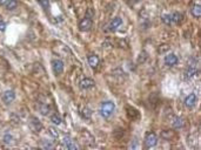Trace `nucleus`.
<instances>
[{"label":"nucleus","instance_id":"7ed1b4c3","mask_svg":"<svg viewBox=\"0 0 201 150\" xmlns=\"http://www.w3.org/2000/svg\"><path fill=\"white\" fill-rule=\"evenodd\" d=\"M92 25H93L92 19L85 17L83 19H81L80 23H79V29H80L81 32H87V31H89V29L92 28Z\"/></svg>","mask_w":201,"mask_h":150},{"label":"nucleus","instance_id":"412c9836","mask_svg":"<svg viewBox=\"0 0 201 150\" xmlns=\"http://www.w3.org/2000/svg\"><path fill=\"white\" fill-rule=\"evenodd\" d=\"M81 115H83V119H91L92 111H91V109H88V108H85V109L83 110V113H81Z\"/></svg>","mask_w":201,"mask_h":150},{"label":"nucleus","instance_id":"393cba45","mask_svg":"<svg viewBox=\"0 0 201 150\" xmlns=\"http://www.w3.org/2000/svg\"><path fill=\"white\" fill-rule=\"evenodd\" d=\"M66 148H67L68 150H73V149H78L79 147H78V144H75V143L72 141L70 144H67V147H66Z\"/></svg>","mask_w":201,"mask_h":150},{"label":"nucleus","instance_id":"0eeeda50","mask_svg":"<svg viewBox=\"0 0 201 150\" xmlns=\"http://www.w3.org/2000/svg\"><path fill=\"white\" fill-rule=\"evenodd\" d=\"M94 85H95L94 80L91 79V77H86V79H83V80L80 81V88L83 89V90H87V89L93 88Z\"/></svg>","mask_w":201,"mask_h":150},{"label":"nucleus","instance_id":"5701e85b","mask_svg":"<svg viewBox=\"0 0 201 150\" xmlns=\"http://www.w3.org/2000/svg\"><path fill=\"white\" fill-rule=\"evenodd\" d=\"M48 131H49V134H51L53 137H58V136H59V131H58L54 127H49Z\"/></svg>","mask_w":201,"mask_h":150},{"label":"nucleus","instance_id":"dca6fc26","mask_svg":"<svg viewBox=\"0 0 201 150\" xmlns=\"http://www.w3.org/2000/svg\"><path fill=\"white\" fill-rule=\"evenodd\" d=\"M39 110H40V113H41L42 115H47L48 113H49V110H51V107H49L48 104L42 103V104H40Z\"/></svg>","mask_w":201,"mask_h":150},{"label":"nucleus","instance_id":"a878e982","mask_svg":"<svg viewBox=\"0 0 201 150\" xmlns=\"http://www.w3.org/2000/svg\"><path fill=\"white\" fill-rule=\"evenodd\" d=\"M71 142H72L71 137H68V136H66L65 139H64V141H62V144L65 145V147H67V144H70Z\"/></svg>","mask_w":201,"mask_h":150},{"label":"nucleus","instance_id":"f03ea898","mask_svg":"<svg viewBox=\"0 0 201 150\" xmlns=\"http://www.w3.org/2000/svg\"><path fill=\"white\" fill-rule=\"evenodd\" d=\"M158 144V136H156V134L153 133V131H151V133H148L146 135V139H145V145H146V148H153L155 145Z\"/></svg>","mask_w":201,"mask_h":150},{"label":"nucleus","instance_id":"a211bd4d","mask_svg":"<svg viewBox=\"0 0 201 150\" xmlns=\"http://www.w3.org/2000/svg\"><path fill=\"white\" fill-rule=\"evenodd\" d=\"M51 121L53 122L55 126H59V124H61L62 120H61V117H60L59 115H57V114H53V115L51 116Z\"/></svg>","mask_w":201,"mask_h":150},{"label":"nucleus","instance_id":"c85d7f7f","mask_svg":"<svg viewBox=\"0 0 201 150\" xmlns=\"http://www.w3.org/2000/svg\"><path fill=\"white\" fill-rule=\"evenodd\" d=\"M86 17L91 18V19H92V17H93V11H92V8H89L88 11L86 12Z\"/></svg>","mask_w":201,"mask_h":150},{"label":"nucleus","instance_id":"9b49d317","mask_svg":"<svg viewBox=\"0 0 201 150\" xmlns=\"http://www.w3.org/2000/svg\"><path fill=\"white\" fill-rule=\"evenodd\" d=\"M87 60H88V65L92 68H98V66L100 64V59H99L98 55H95V54H91Z\"/></svg>","mask_w":201,"mask_h":150},{"label":"nucleus","instance_id":"2eb2a0df","mask_svg":"<svg viewBox=\"0 0 201 150\" xmlns=\"http://www.w3.org/2000/svg\"><path fill=\"white\" fill-rule=\"evenodd\" d=\"M190 12H192V15L194 18H200L201 15V6L199 5V4H196V5H194L193 7H192V10H190Z\"/></svg>","mask_w":201,"mask_h":150},{"label":"nucleus","instance_id":"b1692460","mask_svg":"<svg viewBox=\"0 0 201 150\" xmlns=\"http://www.w3.org/2000/svg\"><path fill=\"white\" fill-rule=\"evenodd\" d=\"M39 2L42 6V8H45V10H47L49 7V0H39Z\"/></svg>","mask_w":201,"mask_h":150},{"label":"nucleus","instance_id":"aec40b11","mask_svg":"<svg viewBox=\"0 0 201 150\" xmlns=\"http://www.w3.org/2000/svg\"><path fill=\"white\" fill-rule=\"evenodd\" d=\"M161 20H162V23H166V25H172V18H171V14H165V15H162L161 17Z\"/></svg>","mask_w":201,"mask_h":150},{"label":"nucleus","instance_id":"bb28decb","mask_svg":"<svg viewBox=\"0 0 201 150\" xmlns=\"http://www.w3.org/2000/svg\"><path fill=\"white\" fill-rule=\"evenodd\" d=\"M54 147V144L52 142H45V144H44V148H46V149H52Z\"/></svg>","mask_w":201,"mask_h":150},{"label":"nucleus","instance_id":"f8f14e48","mask_svg":"<svg viewBox=\"0 0 201 150\" xmlns=\"http://www.w3.org/2000/svg\"><path fill=\"white\" fill-rule=\"evenodd\" d=\"M18 0H7L6 2H5V7H6V10L8 11H13V10H15L17 7H18Z\"/></svg>","mask_w":201,"mask_h":150},{"label":"nucleus","instance_id":"f257e3e1","mask_svg":"<svg viewBox=\"0 0 201 150\" xmlns=\"http://www.w3.org/2000/svg\"><path fill=\"white\" fill-rule=\"evenodd\" d=\"M114 109H115V106H114V103H113L112 101H105V102H102V104H101L100 114L104 119H108L114 113Z\"/></svg>","mask_w":201,"mask_h":150},{"label":"nucleus","instance_id":"39448f33","mask_svg":"<svg viewBox=\"0 0 201 150\" xmlns=\"http://www.w3.org/2000/svg\"><path fill=\"white\" fill-rule=\"evenodd\" d=\"M30 127L34 133H39V131H41L42 124H41V122L39 121V119H36V117H31Z\"/></svg>","mask_w":201,"mask_h":150},{"label":"nucleus","instance_id":"cd10ccee","mask_svg":"<svg viewBox=\"0 0 201 150\" xmlns=\"http://www.w3.org/2000/svg\"><path fill=\"white\" fill-rule=\"evenodd\" d=\"M6 29V23L2 21V19H0V31H5Z\"/></svg>","mask_w":201,"mask_h":150},{"label":"nucleus","instance_id":"4468645a","mask_svg":"<svg viewBox=\"0 0 201 150\" xmlns=\"http://www.w3.org/2000/svg\"><path fill=\"white\" fill-rule=\"evenodd\" d=\"M171 18H172V23H182V20H183V14L179 13V12H175V13L172 14Z\"/></svg>","mask_w":201,"mask_h":150},{"label":"nucleus","instance_id":"ddd939ff","mask_svg":"<svg viewBox=\"0 0 201 150\" xmlns=\"http://www.w3.org/2000/svg\"><path fill=\"white\" fill-rule=\"evenodd\" d=\"M196 74H198V68H196L195 66H189L188 69L186 70V73H185L186 79H190V77H193V76Z\"/></svg>","mask_w":201,"mask_h":150},{"label":"nucleus","instance_id":"9d476101","mask_svg":"<svg viewBox=\"0 0 201 150\" xmlns=\"http://www.w3.org/2000/svg\"><path fill=\"white\" fill-rule=\"evenodd\" d=\"M196 103V95L195 94H189L188 96L185 98V106L187 108H193Z\"/></svg>","mask_w":201,"mask_h":150},{"label":"nucleus","instance_id":"7c9ffc66","mask_svg":"<svg viewBox=\"0 0 201 150\" xmlns=\"http://www.w3.org/2000/svg\"><path fill=\"white\" fill-rule=\"evenodd\" d=\"M7 0H0V5H5V2H6Z\"/></svg>","mask_w":201,"mask_h":150},{"label":"nucleus","instance_id":"423d86ee","mask_svg":"<svg viewBox=\"0 0 201 150\" xmlns=\"http://www.w3.org/2000/svg\"><path fill=\"white\" fill-rule=\"evenodd\" d=\"M121 23H122V19L120 17H115L113 18L112 20H111V23L108 25V31H111V32H114L117 28H119L120 26H121Z\"/></svg>","mask_w":201,"mask_h":150},{"label":"nucleus","instance_id":"6e6552de","mask_svg":"<svg viewBox=\"0 0 201 150\" xmlns=\"http://www.w3.org/2000/svg\"><path fill=\"white\" fill-rule=\"evenodd\" d=\"M15 98V93L13 90H6L2 95V101L6 104H11Z\"/></svg>","mask_w":201,"mask_h":150},{"label":"nucleus","instance_id":"c756f323","mask_svg":"<svg viewBox=\"0 0 201 150\" xmlns=\"http://www.w3.org/2000/svg\"><path fill=\"white\" fill-rule=\"evenodd\" d=\"M139 1H141V0H130V4H136Z\"/></svg>","mask_w":201,"mask_h":150},{"label":"nucleus","instance_id":"f3484780","mask_svg":"<svg viewBox=\"0 0 201 150\" xmlns=\"http://www.w3.org/2000/svg\"><path fill=\"white\" fill-rule=\"evenodd\" d=\"M183 120L181 119V117H177L175 120H174V122H173V127L177 128V129H180V128L183 127Z\"/></svg>","mask_w":201,"mask_h":150},{"label":"nucleus","instance_id":"6ab92c4d","mask_svg":"<svg viewBox=\"0 0 201 150\" xmlns=\"http://www.w3.org/2000/svg\"><path fill=\"white\" fill-rule=\"evenodd\" d=\"M161 137L164 140H171L172 137H173V131L172 130H165V131H162L161 133Z\"/></svg>","mask_w":201,"mask_h":150},{"label":"nucleus","instance_id":"1a4fd4ad","mask_svg":"<svg viewBox=\"0 0 201 150\" xmlns=\"http://www.w3.org/2000/svg\"><path fill=\"white\" fill-rule=\"evenodd\" d=\"M177 56L175 55V54H173V53H171V54H168L167 56H165V65L166 66H168V67H173V66H175V65L177 64Z\"/></svg>","mask_w":201,"mask_h":150},{"label":"nucleus","instance_id":"20e7f679","mask_svg":"<svg viewBox=\"0 0 201 150\" xmlns=\"http://www.w3.org/2000/svg\"><path fill=\"white\" fill-rule=\"evenodd\" d=\"M52 68H53V72L55 75H60L62 72H64V62L57 59V60H53L52 61Z\"/></svg>","mask_w":201,"mask_h":150},{"label":"nucleus","instance_id":"4be33fe9","mask_svg":"<svg viewBox=\"0 0 201 150\" xmlns=\"http://www.w3.org/2000/svg\"><path fill=\"white\" fill-rule=\"evenodd\" d=\"M2 141H4V143H6V144H11L13 142V137H12V135H5L4 136V139H2Z\"/></svg>","mask_w":201,"mask_h":150}]
</instances>
